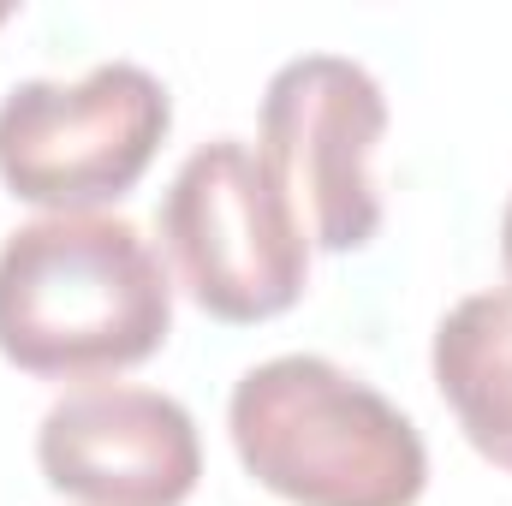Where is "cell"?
Instances as JSON below:
<instances>
[{"mask_svg": "<svg viewBox=\"0 0 512 506\" xmlns=\"http://www.w3.org/2000/svg\"><path fill=\"white\" fill-rule=\"evenodd\" d=\"M167 334L173 280L120 215H42L0 245V358L24 376H120Z\"/></svg>", "mask_w": 512, "mask_h": 506, "instance_id": "1", "label": "cell"}, {"mask_svg": "<svg viewBox=\"0 0 512 506\" xmlns=\"http://www.w3.org/2000/svg\"><path fill=\"white\" fill-rule=\"evenodd\" d=\"M227 429L239 465L292 506H417L429 483L417 423L316 352L245 370L227 399Z\"/></svg>", "mask_w": 512, "mask_h": 506, "instance_id": "2", "label": "cell"}, {"mask_svg": "<svg viewBox=\"0 0 512 506\" xmlns=\"http://www.w3.org/2000/svg\"><path fill=\"white\" fill-rule=\"evenodd\" d=\"M167 126V84L137 60H102L78 84L24 78L0 102V179L18 203L90 215L149 173Z\"/></svg>", "mask_w": 512, "mask_h": 506, "instance_id": "3", "label": "cell"}, {"mask_svg": "<svg viewBox=\"0 0 512 506\" xmlns=\"http://www.w3.org/2000/svg\"><path fill=\"white\" fill-rule=\"evenodd\" d=\"M161 239L191 304L215 322H268L310 280V239L268 161L239 137H215L179 161L161 197Z\"/></svg>", "mask_w": 512, "mask_h": 506, "instance_id": "4", "label": "cell"}, {"mask_svg": "<svg viewBox=\"0 0 512 506\" xmlns=\"http://www.w3.org/2000/svg\"><path fill=\"white\" fill-rule=\"evenodd\" d=\"M387 131V96L370 66L346 54H298L262 90V161L286 191L316 251H364L382 227L376 143Z\"/></svg>", "mask_w": 512, "mask_h": 506, "instance_id": "5", "label": "cell"}, {"mask_svg": "<svg viewBox=\"0 0 512 506\" xmlns=\"http://www.w3.org/2000/svg\"><path fill=\"white\" fill-rule=\"evenodd\" d=\"M36 465L84 506H179L203 477V441L173 393L90 381L42 411Z\"/></svg>", "mask_w": 512, "mask_h": 506, "instance_id": "6", "label": "cell"}, {"mask_svg": "<svg viewBox=\"0 0 512 506\" xmlns=\"http://www.w3.org/2000/svg\"><path fill=\"white\" fill-rule=\"evenodd\" d=\"M429 370L465 441L512 471V292H477L435 328Z\"/></svg>", "mask_w": 512, "mask_h": 506, "instance_id": "7", "label": "cell"}, {"mask_svg": "<svg viewBox=\"0 0 512 506\" xmlns=\"http://www.w3.org/2000/svg\"><path fill=\"white\" fill-rule=\"evenodd\" d=\"M501 268H507V286H512V197H507V215H501Z\"/></svg>", "mask_w": 512, "mask_h": 506, "instance_id": "8", "label": "cell"}, {"mask_svg": "<svg viewBox=\"0 0 512 506\" xmlns=\"http://www.w3.org/2000/svg\"><path fill=\"white\" fill-rule=\"evenodd\" d=\"M6 18H12V6H6V0H0V24H6Z\"/></svg>", "mask_w": 512, "mask_h": 506, "instance_id": "9", "label": "cell"}]
</instances>
